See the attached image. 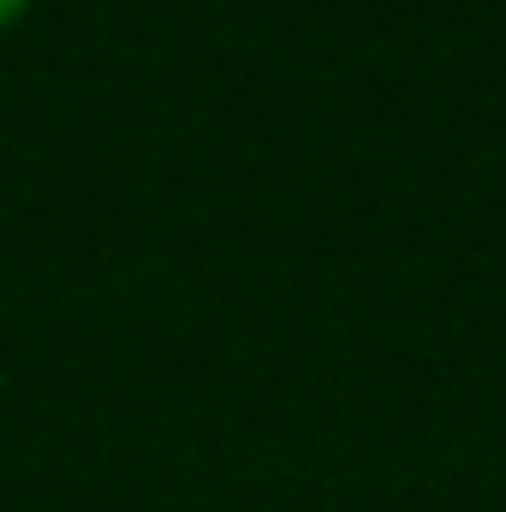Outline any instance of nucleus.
Returning <instances> with one entry per match:
<instances>
[{
  "mask_svg": "<svg viewBox=\"0 0 506 512\" xmlns=\"http://www.w3.org/2000/svg\"><path fill=\"white\" fill-rule=\"evenodd\" d=\"M24 12H30V0H0V30H6V24H18Z\"/></svg>",
  "mask_w": 506,
  "mask_h": 512,
  "instance_id": "obj_1",
  "label": "nucleus"
}]
</instances>
